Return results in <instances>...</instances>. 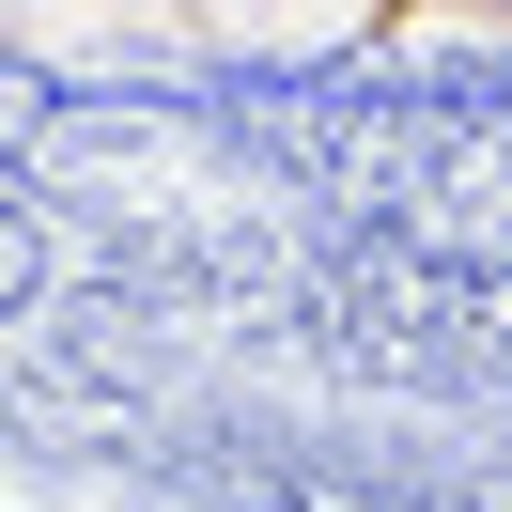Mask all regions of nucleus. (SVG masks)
<instances>
[{
  "mask_svg": "<svg viewBox=\"0 0 512 512\" xmlns=\"http://www.w3.org/2000/svg\"><path fill=\"white\" fill-rule=\"evenodd\" d=\"M233 47H311V32H357V0H218Z\"/></svg>",
  "mask_w": 512,
  "mask_h": 512,
  "instance_id": "f257e3e1",
  "label": "nucleus"
}]
</instances>
